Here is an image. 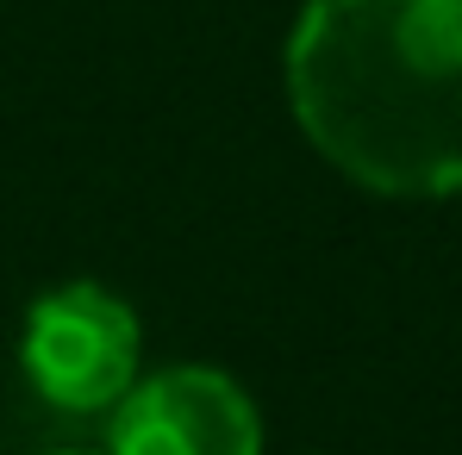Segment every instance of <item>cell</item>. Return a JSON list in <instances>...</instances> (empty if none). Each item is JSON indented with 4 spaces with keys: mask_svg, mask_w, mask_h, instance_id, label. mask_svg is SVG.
<instances>
[{
    "mask_svg": "<svg viewBox=\"0 0 462 455\" xmlns=\"http://www.w3.org/2000/svg\"><path fill=\"white\" fill-rule=\"evenodd\" d=\"M106 455H263V412L231 375L175 362L125 387Z\"/></svg>",
    "mask_w": 462,
    "mask_h": 455,
    "instance_id": "cell-3",
    "label": "cell"
},
{
    "mask_svg": "<svg viewBox=\"0 0 462 455\" xmlns=\"http://www.w3.org/2000/svg\"><path fill=\"white\" fill-rule=\"evenodd\" d=\"M282 76L344 181L382 200L462 194V0H307Z\"/></svg>",
    "mask_w": 462,
    "mask_h": 455,
    "instance_id": "cell-1",
    "label": "cell"
},
{
    "mask_svg": "<svg viewBox=\"0 0 462 455\" xmlns=\"http://www.w3.org/2000/svg\"><path fill=\"white\" fill-rule=\"evenodd\" d=\"M57 455H88V450H57Z\"/></svg>",
    "mask_w": 462,
    "mask_h": 455,
    "instance_id": "cell-4",
    "label": "cell"
},
{
    "mask_svg": "<svg viewBox=\"0 0 462 455\" xmlns=\"http://www.w3.org/2000/svg\"><path fill=\"white\" fill-rule=\"evenodd\" d=\"M138 312L94 281L51 287L44 300H32L19 331V369L57 412H113L138 380Z\"/></svg>",
    "mask_w": 462,
    "mask_h": 455,
    "instance_id": "cell-2",
    "label": "cell"
}]
</instances>
